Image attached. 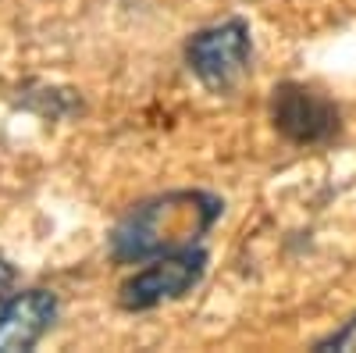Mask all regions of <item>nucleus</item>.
Listing matches in <instances>:
<instances>
[{
  "instance_id": "1",
  "label": "nucleus",
  "mask_w": 356,
  "mask_h": 353,
  "mask_svg": "<svg viewBox=\"0 0 356 353\" xmlns=\"http://www.w3.org/2000/svg\"><path fill=\"white\" fill-rule=\"evenodd\" d=\"M218 211H221L218 200L203 193H171L132 211L118 225L111 250L118 260H146L168 250H182L203 228H211Z\"/></svg>"
},
{
  "instance_id": "2",
  "label": "nucleus",
  "mask_w": 356,
  "mask_h": 353,
  "mask_svg": "<svg viewBox=\"0 0 356 353\" xmlns=\"http://www.w3.org/2000/svg\"><path fill=\"white\" fill-rule=\"evenodd\" d=\"M186 61L207 90H232L250 68V29L232 18L196 33L186 47Z\"/></svg>"
},
{
  "instance_id": "3",
  "label": "nucleus",
  "mask_w": 356,
  "mask_h": 353,
  "mask_svg": "<svg viewBox=\"0 0 356 353\" xmlns=\"http://www.w3.org/2000/svg\"><path fill=\"white\" fill-rule=\"evenodd\" d=\"M203 250L182 246V250H168L157 253L154 264H146L143 272H136L122 285V307L129 311H150L164 300H178L182 292H189L200 275H203Z\"/></svg>"
},
{
  "instance_id": "4",
  "label": "nucleus",
  "mask_w": 356,
  "mask_h": 353,
  "mask_svg": "<svg viewBox=\"0 0 356 353\" xmlns=\"http://www.w3.org/2000/svg\"><path fill=\"white\" fill-rule=\"evenodd\" d=\"M271 114H275V129L285 132L292 143H324L339 129V111L317 90H307V86H296V82H285L275 90Z\"/></svg>"
},
{
  "instance_id": "5",
  "label": "nucleus",
  "mask_w": 356,
  "mask_h": 353,
  "mask_svg": "<svg viewBox=\"0 0 356 353\" xmlns=\"http://www.w3.org/2000/svg\"><path fill=\"white\" fill-rule=\"evenodd\" d=\"M57 317V300L47 289H29L8 300L0 311V353L33 350Z\"/></svg>"
},
{
  "instance_id": "6",
  "label": "nucleus",
  "mask_w": 356,
  "mask_h": 353,
  "mask_svg": "<svg viewBox=\"0 0 356 353\" xmlns=\"http://www.w3.org/2000/svg\"><path fill=\"white\" fill-rule=\"evenodd\" d=\"M317 350H356V317L346 321L339 332H332L328 339H321Z\"/></svg>"
},
{
  "instance_id": "7",
  "label": "nucleus",
  "mask_w": 356,
  "mask_h": 353,
  "mask_svg": "<svg viewBox=\"0 0 356 353\" xmlns=\"http://www.w3.org/2000/svg\"><path fill=\"white\" fill-rule=\"evenodd\" d=\"M15 268H11V264L4 260V257H0V311H4L8 307V300L15 297Z\"/></svg>"
}]
</instances>
